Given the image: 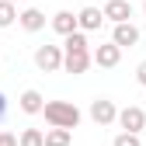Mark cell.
Masks as SVG:
<instances>
[{"label":"cell","mask_w":146,"mask_h":146,"mask_svg":"<svg viewBox=\"0 0 146 146\" xmlns=\"http://www.w3.org/2000/svg\"><path fill=\"white\" fill-rule=\"evenodd\" d=\"M87 66H90L87 35L77 28V31H70V35H66V42H63V70L73 73V77H80V73H87Z\"/></svg>","instance_id":"1"},{"label":"cell","mask_w":146,"mask_h":146,"mask_svg":"<svg viewBox=\"0 0 146 146\" xmlns=\"http://www.w3.org/2000/svg\"><path fill=\"white\" fill-rule=\"evenodd\" d=\"M42 115H45L49 125H59V129H77L80 125V108L73 101H45Z\"/></svg>","instance_id":"2"},{"label":"cell","mask_w":146,"mask_h":146,"mask_svg":"<svg viewBox=\"0 0 146 146\" xmlns=\"http://www.w3.org/2000/svg\"><path fill=\"white\" fill-rule=\"evenodd\" d=\"M35 66H38L42 73L63 70V49L59 45H38V49H35Z\"/></svg>","instance_id":"3"},{"label":"cell","mask_w":146,"mask_h":146,"mask_svg":"<svg viewBox=\"0 0 146 146\" xmlns=\"http://www.w3.org/2000/svg\"><path fill=\"white\" fill-rule=\"evenodd\" d=\"M115 122L122 125V132H139V129H146V111L136 108V104H129V108H122L115 115Z\"/></svg>","instance_id":"4"},{"label":"cell","mask_w":146,"mask_h":146,"mask_svg":"<svg viewBox=\"0 0 146 146\" xmlns=\"http://www.w3.org/2000/svg\"><path fill=\"white\" fill-rule=\"evenodd\" d=\"M118 59H122V49H118L115 42H104V45H98V49H94V56H90V63H98L101 70H111V66H118Z\"/></svg>","instance_id":"5"},{"label":"cell","mask_w":146,"mask_h":146,"mask_svg":"<svg viewBox=\"0 0 146 146\" xmlns=\"http://www.w3.org/2000/svg\"><path fill=\"white\" fill-rule=\"evenodd\" d=\"M118 115V108L115 101H108V98H98V101H90V118H94L98 125H111Z\"/></svg>","instance_id":"6"},{"label":"cell","mask_w":146,"mask_h":146,"mask_svg":"<svg viewBox=\"0 0 146 146\" xmlns=\"http://www.w3.org/2000/svg\"><path fill=\"white\" fill-rule=\"evenodd\" d=\"M111 42H115L118 49H125V45L132 49V45L139 42V28H136L132 21H118V25H115V31H111Z\"/></svg>","instance_id":"7"},{"label":"cell","mask_w":146,"mask_h":146,"mask_svg":"<svg viewBox=\"0 0 146 146\" xmlns=\"http://www.w3.org/2000/svg\"><path fill=\"white\" fill-rule=\"evenodd\" d=\"M104 21H129V17H132V4H129V0H104Z\"/></svg>","instance_id":"8"},{"label":"cell","mask_w":146,"mask_h":146,"mask_svg":"<svg viewBox=\"0 0 146 146\" xmlns=\"http://www.w3.org/2000/svg\"><path fill=\"white\" fill-rule=\"evenodd\" d=\"M104 25V14L98 11V7H84L80 14H77V28L80 31H98Z\"/></svg>","instance_id":"9"},{"label":"cell","mask_w":146,"mask_h":146,"mask_svg":"<svg viewBox=\"0 0 146 146\" xmlns=\"http://www.w3.org/2000/svg\"><path fill=\"white\" fill-rule=\"evenodd\" d=\"M17 21H21L25 31H42V28H45V14H42L38 7H28V11L17 14Z\"/></svg>","instance_id":"10"},{"label":"cell","mask_w":146,"mask_h":146,"mask_svg":"<svg viewBox=\"0 0 146 146\" xmlns=\"http://www.w3.org/2000/svg\"><path fill=\"white\" fill-rule=\"evenodd\" d=\"M17 101H21V111H25V115H38V111H42V104H45V98H42L35 87H28Z\"/></svg>","instance_id":"11"},{"label":"cell","mask_w":146,"mask_h":146,"mask_svg":"<svg viewBox=\"0 0 146 146\" xmlns=\"http://www.w3.org/2000/svg\"><path fill=\"white\" fill-rule=\"evenodd\" d=\"M52 28L66 38L70 31H77V14H73V11H56V14H52Z\"/></svg>","instance_id":"12"},{"label":"cell","mask_w":146,"mask_h":146,"mask_svg":"<svg viewBox=\"0 0 146 146\" xmlns=\"http://www.w3.org/2000/svg\"><path fill=\"white\" fill-rule=\"evenodd\" d=\"M73 143V129H59V125H52L45 132V146H70Z\"/></svg>","instance_id":"13"},{"label":"cell","mask_w":146,"mask_h":146,"mask_svg":"<svg viewBox=\"0 0 146 146\" xmlns=\"http://www.w3.org/2000/svg\"><path fill=\"white\" fill-rule=\"evenodd\" d=\"M17 21V4H11V0H0V28H11Z\"/></svg>","instance_id":"14"},{"label":"cell","mask_w":146,"mask_h":146,"mask_svg":"<svg viewBox=\"0 0 146 146\" xmlns=\"http://www.w3.org/2000/svg\"><path fill=\"white\" fill-rule=\"evenodd\" d=\"M17 146H45V132H38V129H25L21 136H17Z\"/></svg>","instance_id":"15"},{"label":"cell","mask_w":146,"mask_h":146,"mask_svg":"<svg viewBox=\"0 0 146 146\" xmlns=\"http://www.w3.org/2000/svg\"><path fill=\"white\" fill-rule=\"evenodd\" d=\"M111 146H143V143H139V132H122L111 139Z\"/></svg>","instance_id":"16"},{"label":"cell","mask_w":146,"mask_h":146,"mask_svg":"<svg viewBox=\"0 0 146 146\" xmlns=\"http://www.w3.org/2000/svg\"><path fill=\"white\" fill-rule=\"evenodd\" d=\"M0 146H17V136L14 132H0Z\"/></svg>","instance_id":"17"},{"label":"cell","mask_w":146,"mask_h":146,"mask_svg":"<svg viewBox=\"0 0 146 146\" xmlns=\"http://www.w3.org/2000/svg\"><path fill=\"white\" fill-rule=\"evenodd\" d=\"M136 80H139V84H143V87H146V59H143V63H139V66H136Z\"/></svg>","instance_id":"18"},{"label":"cell","mask_w":146,"mask_h":146,"mask_svg":"<svg viewBox=\"0 0 146 146\" xmlns=\"http://www.w3.org/2000/svg\"><path fill=\"white\" fill-rule=\"evenodd\" d=\"M4 115H7V98H4V90H0V122H4Z\"/></svg>","instance_id":"19"},{"label":"cell","mask_w":146,"mask_h":146,"mask_svg":"<svg viewBox=\"0 0 146 146\" xmlns=\"http://www.w3.org/2000/svg\"><path fill=\"white\" fill-rule=\"evenodd\" d=\"M11 4H17V0H11Z\"/></svg>","instance_id":"20"},{"label":"cell","mask_w":146,"mask_h":146,"mask_svg":"<svg viewBox=\"0 0 146 146\" xmlns=\"http://www.w3.org/2000/svg\"><path fill=\"white\" fill-rule=\"evenodd\" d=\"M143 11H146V4H143Z\"/></svg>","instance_id":"21"},{"label":"cell","mask_w":146,"mask_h":146,"mask_svg":"<svg viewBox=\"0 0 146 146\" xmlns=\"http://www.w3.org/2000/svg\"><path fill=\"white\" fill-rule=\"evenodd\" d=\"M0 59H4V56H0Z\"/></svg>","instance_id":"22"}]
</instances>
